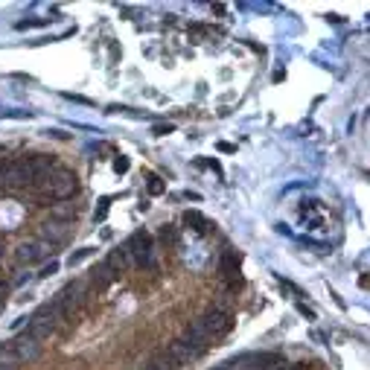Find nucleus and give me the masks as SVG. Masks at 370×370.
I'll list each match as a JSON object with an SVG mask.
<instances>
[{"label":"nucleus","mask_w":370,"mask_h":370,"mask_svg":"<svg viewBox=\"0 0 370 370\" xmlns=\"http://www.w3.org/2000/svg\"><path fill=\"white\" fill-rule=\"evenodd\" d=\"M41 356V341L30 333H23V335H15L12 341L6 344H0V364H6L9 370L15 364H23V362H33Z\"/></svg>","instance_id":"obj_1"},{"label":"nucleus","mask_w":370,"mask_h":370,"mask_svg":"<svg viewBox=\"0 0 370 370\" xmlns=\"http://www.w3.org/2000/svg\"><path fill=\"white\" fill-rule=\"evenodd\" d=\"M192 338H199L202 344H210L213 341H219L221 335H228L231 333V318L225 315V312H219V309H213V312H207V315H202L195 324L187 330Z\"/></svg>","instance_id":"obj_2"},{"label":"nucleus","mask_w":370,"mask_h":370,"mask_svg":"<svg viewBox=\"0 0 370 370\" xmlns=\"http://www.w3.org/2000/svg\"><path fill=\"white\" fill-rule=\"evenodd\" d=\"M38 187H41L44 195H50V199H56V202H64L76 192V175H73L70 169L56 166L53 172H47V175L38 181Z\"/></svg>","instance_id":"obj_3"},{"label":"nucleus","mask_w":370,"mask_h":370,"mask_svg":"<svg viewBox=\"0 0 370 370\" xmlns=\"http://www.w3.org/2000/svg\"><path fill=\"white\" fill-rule=\"evenodd\" d=\"M59 320H62V312L56 309V303H47V306H41V309L30 318V330H27V333L41 341V338L53 335V333L59 330Z\"/></svg>","instance_id":"obj_4"},{"label":"nucleus","mask_w":370,"mask_h":370,"mask_svg":"<svg viewBox=\"0 0 370 370\" xmlns=\"http://www.w3.org/2000/svg\"><path fill=\"white\" fill-rule=\"evenodd\" d=\"M50 248H53V245H47L44 239H33V242H23L15 257L23 265H33V262H41V260L50 257Z\"/></svg>","instance_id":"obj_5"},{"label":"nucleus","mask_w":370,"mask_h":370,"mask_svg":"<svg viewBox=\"0 0 370 370\" xmlns=\"http://www.w3.org/2000/svg\"><path fill=\"white\" fill-rule=\"evenodd\" d=\"M126 254H132L137 262H149V257H152V236L149 233H134L132 239H129V245H126Z\"/></svg>","instance_id":"obj_6"},{"label":"nucleus","mask_w":370,"mask_h":370,"mask_svg":"<svg viewBox=\"0 0 370 370\" xmlns=\"http://www.w3.org/2000/svg\"><path fill=\"white\" fill-rule=\"evenodd\" d=\"M79 298H82V283H73V286H67V289H62L59 294H56V309L62 312V318L64 315H70L73 312V306L79 303Z\"/></svg>","instance_id":"obj_7"},{"label":"nucleus","mask_w":370,"mask_h":370,"mask_svg":"<svg viewBox=\"0 0 370 370\" xmlns=\"http://www.w3.org/2000/svg\"><path fill=\"white\" fill-rule=\"evenodd\" d=\"M44 233V242L53 245V242H64L67 239V225H62V221H47V225L41 228Z\"/></svg>","instance_id":"obj_8"},{"label":"nucleus","mask_w":370,"mask_h":370,"mask_svg":"<svg viewBox=\"0 0 370 370\" xmlns=\"http://www.w3.org/2000/svg\"><path fill=\"white\" fill-rule=\"evenodd\" d=\"M108 265H111V268H126V265H129V254H126V248H122V251H114V254L108 257Z\"/></svg>","instance_id":"obj_9"},{"label":"nucleus","mask_w":370,"mask_h":370,"mask_svg":"<svg viewBox=\"0 0 370 370\" xmlns=\"http://www.w3.org/2000/svg\"><path fill=\"white\" fill-rule=\"evenodd\" d=\"M91 254H93V248H79L76 254H70V260H67V265H70V268H73V265H79V262H85V260H88Z\"/></svg>","instance_id":"obj_10"},{"label":"nucleus","mask_w":370,"mask_h":370,"mask_svg":"<svg viewBox=\"0 0 370 370\" xmlns=\"http://www.w3.org/2000/svg\"><path fill=\"white\" fill-rule=\"evenodd\" d=\"M56 271H59V262H56V260H53V262H50V265H44V268H41V271H38V277H53V274H56Z\"/></svg>","instance_id":"obj_11"},{"label":"nucleus","mask_w":370,"mask_h":370,"mask_svg":"<svg viewBox=\"0 0 370 370\" xmlns=\"http://www.w3.org/2000/svg\"><path fill=\"white\" fill-rule=\"evenodd\" d=\"M149 190H152V192H161V190H163V184H161L158 178H152V184H149Z\"/></svg>","instance_id":"obj_12"},{"label":"nucleus","mask_w":370,"mask_h":370,"mask_svg":"<svg viewBox=\"0 0 370 370\" xmlns=\"http://www.w3.org/2000/svg\"><path fill=\"white\" fill-rule=\"evenodd\" d=\"M0 370H9V367H6V364H0Z\"/></svg>","instance_id":"obj_13"}]
</instances>
